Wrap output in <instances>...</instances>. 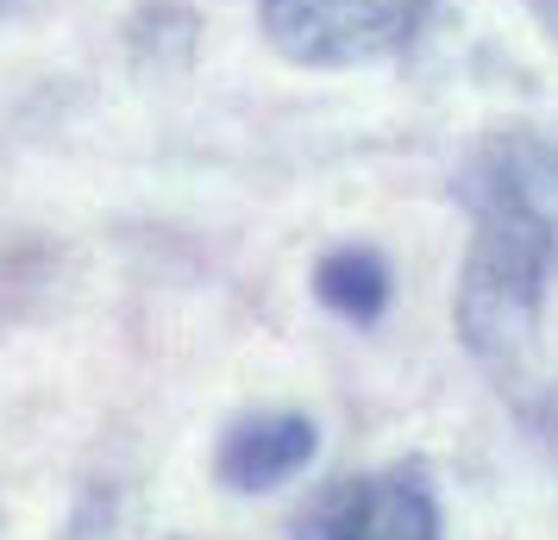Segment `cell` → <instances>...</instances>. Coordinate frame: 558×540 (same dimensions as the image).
<instances>
[{
    "label": "cell",
    "instance_id": "obj_1",
    "mask_svg": "<svg viewBox=\"0 0 558 540\" xmlns=\"http://www.w3.org/2000/svg\"><path fill=\"white\" fill-rule=\"evenodd\" d=\"M533 152H489L464 182V202L477 214L471 252L458 271V339L496 377L533 352L546 314V271L558 264L553 189Z\"/></svg>",
    "mask_w": 558,
    "mask_h": 540
},
{
    "label": "cell",
    "instance_id": "obj_5",
    "mask_svg": "<svg viewBox=\"0 0 558 540\" xmlns=\"http://www.w3.org/2000/svg\"><path fill=\"white\" fill-rule=\"evenodd\" d=\"M389 289H396V277H389V264L371 245H339V252H327L314 264V296L332 314L357 321V327H371L389 309Z\"/></svg>",
    "mask_w": 558,
    "mask_h": 540
},
{
    "label": "cell",
    "instance_id": "obj_7",
    "mask_svg": "<svg viewBox=\"0 0 558 540\" xmlns=\"http://www.w3.org/2000/svg\"><path fill=\"white\" fill-rule=\"evenodd\" d=\"M527 7H533V20H539V26L558 38V0H527Z\"/></svg>",
    "mask_w": 558,
    "mask_h": 540
},
{
    "label": "cell",
    "instance_id": "obj_2",
    "mask_svg": "<svg viewBox=\"0 0 558 540\" xmlns=\"http://www.w3.org/2000/svg\"><path fill=\"white\" fill-rule=\"evenodd\" d=\"M433 7L439 0H257V20L289 63L345 70L396 57L433 20Z\"/></svg>",
    "mask_w": 558,
    "mask_h": 540
},
{
    "label": "cell",
    "instance_id": "obj_6",
    "mask_svg": "<svg viewBox=\"0 0 558 540\" xmlns=\"http://www.w3.org/2000/svg\"><path fill=\"white\" fill-rule=\"evenodd\" d=\"M533 428H539V440H553V446H558V389H553V396H539V409H533Z\"/></svg>",
    "mask_w": 558,
    "mask_h": 540
},
{
    "label": "cell",
    "instance_id": "obj_3",
    "mask_svg": "<svg viewBox=\"0 0 558 540\" xmlns=\"http://www.w3.org/2000/svg\"><path fill=\"white\" fill-rule=\"evenodd\" d=\"M295 540H446V528L414 471H364L320 490L295 521Z\"/></svg>",
    "mask_w": 558,
    "mask_h": 540
},
{
    "label": "cell",
    "instance_id": "obj_4",
    "mask_svg": "<svg viewBox=\"0 0 558 540\" xmlns=\"http://www.w3.org/2000/svg\"><path fill=\"white\" fill-rule=\"evenodd\" d=\"M314 453H320V428L307 415H245L214 446V478L239 496H264L307 471Z\"/></svg>",
    "mask_w": 558,
    "mask_h": 540
}]
</instances>
